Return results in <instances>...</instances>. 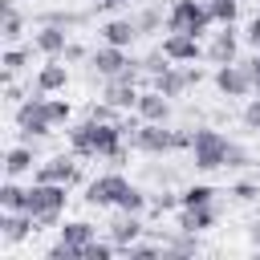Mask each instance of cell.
Returning a JSON list of instances; mask_svg holds the SVG:
<instances>
[{
    "label": "cell",
    "mask_w": 260,
    "mask_h": 260,
    "mask_svg": "<svg viewBox=\"0 0 260 260\" xmlns=\"http://www.w3.org/2000/svg\"><path fill=\"white\" fill-rule=\"evenodd\" d=\"M211 199H215V187L195 183V187H187V191L179 195V207H199V203H211Z\"/></svg>",
    "instance_id": "cell-26"
},
{
    "label": "cell",
    "mask_w": 260,
    "mask_h": 260,
    "mask_svg": "<svg viewBox=\"0 0 260 260\" xmlns=\"http://www.w3.org/2000/svg\"><path fill=\"white\" fill-rule=\"evenodd\" d=\"M0 12H4V41H16V37H20V28H24V20H20L16 4H12V0H4V4H0Z\"/></svg>",
    "instance_id": "cell-27"
},
{
    "label": "cell",
    "mask_w": 260,
    "mask_h": 260,
    "mask_svg": "<svg viewBox=\"0 0 260 260\" xmlns=\"http://www.w3.org/2000/svg\"><path fill=\"white\" fill-rule=\"evenodd\" d=\"M256 93H260V77H256Z\"/></svg>",
    "instance_id": "cell-41"
},
{
    "label": "cell",
    "mask_w": 260,
    "mask_h": 260,
    "mask_svg": "<svg viewBox=\"0 0 260 260\" xmlns=\"http://www.w3.org/2000/svg\"><path fill=\"white\" fill-rule=\"evenodd\" d=\"M207 12L215 24H236L240 16V0H207Z\"/></svg>",
    "instance_id": "cell-25"
},
{
    "label": "cell",
    "mask_w": 260,
    "mask_h": 260,
    "mask_svg": "<svg viewBox=\"0 0 260 260\" xmlns=\"http://www.w3.org/2000/svg\"><path fill=\"white\" fill-rule=\"evenodd\" d=\"M138 236H142V219H138V211H118V219L110 223V240H114L118 248H130Z\"/></svg>",
    "instance_id": "cell-17"
},
{
    "label": "cell",
    "mask_w": 260,
    "mask_h": 260,
    "mask_svg": "<svg viewBox=\"0 0 260 260\" xmlns=\"http://www.w3.org/2000/svg\"><path fill=\"white\" fill-rule=\"evenodd\" d=\"M211 12H207V0H175L171 12H167V32H187V37H203L211 28Z\"/></svg>",
    "instance_id": "cell-3"
},
{
    "label": "cell",
    "mask_w": 260,
    "mask_h": 260,
    "mask_svg": "<svg viewBox=\"0 0 260 260\" xmlns=\"http://www.w3.org/2000/svg\"><path fill=\"white\" fill-rule=\"evenodd\" d=\"M65 81H69V69H65V61L49 57V61L41 65V73H37V93H57V89H65Z\"/></svg>",
    "instance_id": "cell-18"
},
{
    "label": "cell",
    "mask_w": 260,
    "mask_h": 260,
    "mask_svg": "<svg viewBox=\"0 0 260 260\" xmlns=\"http://www.w3.org/2000/svg\"><path fill=\"white\" fill-rule=\"evenodd\" d=\"M248 65H252V77H260V49H256V57H252Z\"/></svg>",
    "instance_id": "cell-40"
},
{
    "label": "cell",
    "mask_w": 260,
    "mask_h": 260,
    "mask_svg": "<svg viewBox=\"0 0 260 260\" xmlns=\"http://www.w3.org/2000/svg\"><path fill=\"white\" fill-rule=\"evenodd\" d=\"M134 24H138V32H146V28H154V24H158V12H154V8H146V12H142Z\"/></svg>",
    "instance_id": "cell-36"
},
{
    "label": "cell",
    "mask_w": 260,
    "mask_h": 260,
    "mask_svg": "<svg viewBox=\"0 0 260 260\" xmlns=\"http://www.w3.org/2000/svg\"><path fill=\"white\" fill-rule=\"evenodd\" d=\"M215 85H219V93H228V98H248V93H256L252 65H240V61L215 65Z\"/></svg>",
    "instance_id": "cell-7"
},
{
    "label": "cell",
    "mask_w": 260,
    "mask_h": 260,
    "mask_svg": "<svg viewBox=\"0 0 260 260\" xmlns=\"http://www.w3.org/2000/svg\"><path fill=\"white\" fill-rule=\"evenodd\" d=\"M244 126H248V130H260V93L244 106Z\"/></svg>",
    "instance_id": "cell-34"
},
{
    "label": "cell",
    "mask_w": 260,
    "mask_h": 260,
    "mask_svg": "<svg viewBox=\"0 0 260 260\" xmlns=\"http://www.w3.org/2000/svg\"><path fill=\"white\" fill-rule=\"evenodd\" d=\"M130 146L142 150V154H167L175 146H191V134H175L167 130L162 122H142L134 134H130Z\"/></svg>",
    "instance_id": "cell-5"
},
{
    "label": "cell",
    "mask_w": 260,
    "mask_h": 260,
    "mask_svg": "<svg viewBox=\"0 0 260 260\" xmlns=\"http://www.w3.org/2000/svg\"><path fill=\"white\" fill-rule=\"evenodd\" d=\"M122 4H130V0H122Z\"/></svg>",
    "instance_id": "cell-42"
},
{
    "label": "cell",
    "mask_w": 260,
    "mask_h": 260,
    "mask_svg": "<svg viewBox=\"0 0 260 260\" xmlns=\"http://www.w3.org/2000/svg\"><path fill=\"white\" fill-rule=\"evenodd\" d=\"M236 49H240V32H236L232 24H223V28L211 37V45H207V61L232 65V61H236Z\"/></svg>",
    "instance_id": "cell-13"
},
{
    "label": "cell",
    "mask_w": 260,
    "mask_h": 260,
    "mask_svg": "<svg viewBox=\"0 0 260 260\" xmlns=\"http://www.w3.org/2000/svg\"><path fill=\"white\" fill-rule=\"evenodd\" d=\"M191 158H195V167L199 171H219V167H228V138L219 134V130H195L191 134Z\"/></svg>",
    "instance_id": "cell-6"
},
{
    "label": "cell",
    "mask_w": 260,
    "mask_h": 260,
    "mask_svg": "<svg viewBox=\"0 0 260 260\" xmlns=\"http://www.w3.org/2000/svg\"><path fill=\"white\" fill-rule=\"evenodd\" d=\"M134 37H138V24H134V20H106V24H102V41H106V45L130 49Z\"/></svg>",
    "instance_id": "cell-21"
},
{
    "label": "cell",
    "mask_w": 260,
    "mask_h": 260,
    "mask_svg": "<svg viewBox=\"0 0 260 260\" xmlns=\"http://www.w3.org/2000/svg\"><path fill=\"white\" fill-rule=\"evenodd\" d=\"M37 219L28 215V211H4L0 215V240L4 244H20V240H28L37 228H32Z\"/></svg>",
    "instance_id": "cell-15"
},
{
    "label": "cell",
    "mask_w": 260,
    "mask_h": 260,
    "mask_svg": "<svg viewBox=\"0 0 260 260\" xmlns=\"http://www.w3.org/2000/svg\"><path fill=\"white\" fill-rule=\"evenodd\" d=\"M126 134H130V126H122V122H98V118H85V122L69 126V146H73V154L122 158V154H126V146H122Z\"/></svg>",
    "instance_id": "cell-1"
},
{
    "label": "cell",
    "mask_w": 260,
    "mask_h": 260,
    "mask_svg": "<svg viewBox=\"0 0 260 260\" xmlns=\"http://www.w3.org/2000/svg\"><path fill=\"white\" fill-rule=\"evenodd\" d=\"M232 195H236V199H256V187H252V183H240Z\"/></svg>",
    "instance_id": "cell-38"
},
{
    "label": "cell",
    "mask_w": 260,
    "mask_h": 260,
    "mask_svg": "<svg viewBox=\"0 0 260 260\" xmlns=\"http://www.w3.org/2000/svg\"><path fill=\"white\" fill-rule=\"evenodd\" d=\"M138 118L142 122H167L171 118V98L167 93H158V89H146V93H138Z\"/></svg>",
    "instance_id": "cell-16"
},
{
    "label": "cell",
    "mask_w": 260,
    "mask_h": 260,
    "mask_svg": "<svg viewBox=\"0 0 260 260\" xmlns=\"http://www.w3.org/2000/svg\"><path fill=\"white\" fill-rule=\"evenodd\" d=\"M77 179V162L69 158V154H53L49 162H41L37 167V183H73Z\"/></svg>",
    "instance_id": "cell-14"
},
{
    "label": "cell",
    "mask_w": 260,
    "mask_h": 260,
    "mask_svg": "<svg viewBox=\"0 0 260 260\" xmlns=\"http://www.w3.org/2000/svg\"><path fill=\"white\" fill-rule=\"evenodd\" d=\"M0 207H4V211H28V191L16 187V179H4V187H0Z\"/></svg>",
    "instance_id": "cell-24"
},
{
    "label": "cell",
    "mask_w": 260,
    "mask_h": 260,
    "mask_svg": "<svg viewBox=\"0 0 260 260\" xmlns=\"http://www.w3.org/2000/svg\"><path fill=\"white\" fill-rule=\"evenodd\" d=\"M57 240H65L69 248H77V252H81L89 240H98V228H93V223H85V219H69V223L61 228V236H57Z\"/></svg>",
    "instance_id": "cell-23"
},
{
    "label": "cell",
    "mask_w": 260,
    "mask_h": 260,
    "mask_svg": "<svg viewBox=\"0 0 260 260\" xmlns=\"http://www.w3.org/2000/svg\"><path fill=\"white\" fill-rule=\"evenodd\" d=\"M28 57H32V53H28V49H8V53H4V57H0V65H4V73H8V77H12V73H20V69H24V65H28Z\"/></svg>",
    "instance_id": "cell-29"
},
{
    "label": "cell",
    "mask_w": 260,
    "mask_h": 260,
    "mask_svg": "<svg viewBox=\"0 0 260 260\" xmlns=\"http://www.w3.org/2000/svg\"><path fill=\"white\" fill-rule=\"evenodd\" d=\"M244 37H248V45H252V49H260V16L248 24V32H244Z\"/></svg>",
    "instance_id": "cell-37"
},
{
    "label": "cell",
    "mask_w": 260,
    "mask_h": 260,
    "mask_svg": "<svg viewBox=\"0 0 260 260\" xmlns=\"http://www.w3.org/2000/svg\"><path fill=\"white\" fill-rule=\"evenodd\" d=\"M126 187H130V183H126L122 175H98V179L85 187V203H89V207H118V199H122Z\"/></svg>",
    "instance_id": "cell-9"
},
{
    "label": "cell",
    "mask_w": 260,
    "mask_h": 260,
    "mask_svg": "<svg viewBox=\"0 0 260 260\" xmlns=\"http://www.w3.org/2000/svg\"><path fill=\"white\" fill-rule=\"evenodd\" d=\"M195 81H199V69H191V65H175V61H171V69H162V73L154 77V89L167 93V98H179V93L191 89Z\"/></svg>",
    "instance_id": "cell-10"
},
{
    "label": "cell",
    "mask_w": 260,
    "mask_h": 260,
    "mask_svg": "<svg viewBox=\"0 0 260 260\" xmlns=\"http://www.w3.org/2000/svg\"><path fill=\"white\" fill-rule=\"evenodd\" d=\"M69 122V102H61V98H45V93H37V98H28V102H20L16 106V126L24 130V134H53L57 126H65Z\"/></svg>",
    "instance_id": "cell-2"
},
{
    "label": "cell",
    "mask_w": 260,
    "mask_h": 260,
    "mask_svg": "<svg viewBox=\"0 0 260 260\" xmlns=\"http://www.w3.org/2000/svg\"><path fill=\"white\" fill-rule=\"evenodd\" d=\"M215 223V207L211 203H199V207H183V215H179V232H207Z\"/></svg>",
    "instance_id": "cell-20"
},
{
    "label": "cell",
    "mask_w": 260,
    "mask_h": 260,
    "mask_svg": "<svg viewBox=\"0 0 260 260\" xmlns=\"http://www.w3.org/2000/svg\"><path fill=\"white\" fill-rule=\"evenodd\" d=\"M162 69H171V65H167V53H162V49H158V53H150V57L142 61V73H150V77H158Z\"/></svg>",
    "instance_id": "cell-33"
},
{
    "label": "cell",
    "mask_w": 260,
    "mask_h": 260,
    "mask_svg": "<svg viewBox=\"0 0 260 260\" xmlns=\"http://www.w3.org/2000/svg\"><path fill=\"white\" fill-rule=\"evenodd\" d=\"M142 207H146V195H142L138 187H126L122 199H118V211H138V215H142Z\"/></svg>",
    "instance_id": "cell-30"
},
{
    "label": "cell",
    "mask_w": 260,
    "mask_h": 260,
    "mask_svg": "<svg viewBox=\"0 0 260 260\" xmlns=\"http://www.w3.org/2000/svg\"><path fill=\"white\" fill-rule=\"evenodd\" d=\"M32 162H37L32 146H12V150L4 154V175H8V179H20V175L32 171Z\"/></svg>",
    "instance_id": "cell-22"
},
{
    "label": "cell",
    "mask_w": 260,
    "mask_h": 260,
    "mask_svg": "<svg viewBox=\"0 0 260 260\" xmlns=\"http://www.w3.org/2000/svg\"><path fill=\"white\" fill-rule=\"evenodd\" d=\"M102 98H106L114 110H134V106H138V85H134V73L106 77V89H102Z\"/></svg>",
    "instance_id": "cell-11"
},
{
    "label": "cell",
    "mask_w": 260,
    "mask_h": 260,
    "mask_svg": "<svg viewBox=\"0 0 260 260\" xmlns=\"http://www.w3.org/2000/svg\"><path fill=\"white\" fill-rule=\"evenodd\" d=\"M93 8H122V0H89Z\"/></svg>",
    "instance_id": "cell-39"
},
{
    "label": "cell",
    "mask_w": 260,
    "mask_h": 260,
    "mask_svg": "<svg viewBox=\"0 0 260 260\" xmlns=\"http://www.w3.org/2000/svg\"><path fill=\"white\" fill-rule=\"evenodd\" d=\"M69 187L65 183H37L32 179V187H28V215L37 219V223H57V215L65 211V195Z\"/></svg>",
    "instance_id": "cell-4"
},
{
    "label": "cell",
    "mask_w": 260,
    "mask_h": 260,
    "mask_svg": "<svg viewBox=\"0 0 260 260\" xmlns=\"http://www.w3.org/2000/svg\"><path fill=\"white\" fill-rule=\"evenodd\" d=\"M114 252H118L114 240H89V244L81 248V260H110Z\"/></svg>",
    "instance_id": "cell-28"
},
{
    "label": "cell",
    "mask_w": 260,
    "mask_h": 260,
    "mask_svg": "<svg viewBox=\"0 0 260 260\" xmlns=\"http://www.w3.org/2000/svg\"><path fill=\"white\" fill-rule=\"evenodd\" d=\"M167 252H175V256H191V252H199V240H195V232H183V236H175V240L167 244Z\"/></svg>",
    "instance_id": "cell-31"
},
{
    "label": "cell",
    "mask_w": 260,
    "mask_h": 260,
    "mask_svg": "<svg viewBox=\"0 0 260 260\" xmlns=\"http://www.w3.org/2000/svg\"><path fill=\"white\" fill-rule=\"evenodd\" d=\"M228 167H248V150L240 142H228Z\"/></svg>",
    "instance_id": "cell-35"
},
{
    "label": "cell",
    "mask_w": 260,
    "mask_h": 260,
    "mask_svg": "<svg viewBox=\"0 0 260 260\" xmlns=\"http://www.w3.org/2000/svg\"><path fill=\"white\" fill-rule=\"evenodd\" d=\"M162 53H167V61H175V65H187V61H199V37H187V32H167L162 37Z\"/></svg>",
    "instance_id": "cell-12"
},
{
    "label": "cell",
    "mask_w": 260,
    "mask_h": 260,
    "mask_svg": "<svg viewBox=\"0 0 260 260\" xmlns=\"http://www.w3.org/2000/svg\"><path fill=\"white\" fill-rule=\"evenodd\" d=\"M32 45H37L45 57H65V49H69V37H65V28H61V24H45V28L32 37Z\"/></svg>",
    "instance_id": "cell-19"
},
{
    "label": "cell",
    "mask_w": 260,
    "mask_h": 260,
    "mask_svg": "<svg viewBox=\"0 0 260 260\" xmlns=\"http://www.w3.org/2000/svg\"><path fill=\"white\" fill-rule=\"evenodd\" d=\"M162 252H167V244H130L126 248L130 260H150V256H162Z\"/></svg>",
    "instance_id": "cell-32"
},
{
    "label": "cell",
    "mask_w": 260,
    "mask_h": 260,
    "mask_svg": "<svg viewBox=\"0 0 260 260\" xmlns=\"http://www.w3.org/2000/svg\"><path fill=\"white\" fill-rule=\"evenodd\" d=\"M89 65H93L102 77H122V73H134V77H138V65H142V61H130V53L118 49V45H102V49L89 57Z\"/></svg>",
    "instance_id": "cell-8"
}]
</instances>
